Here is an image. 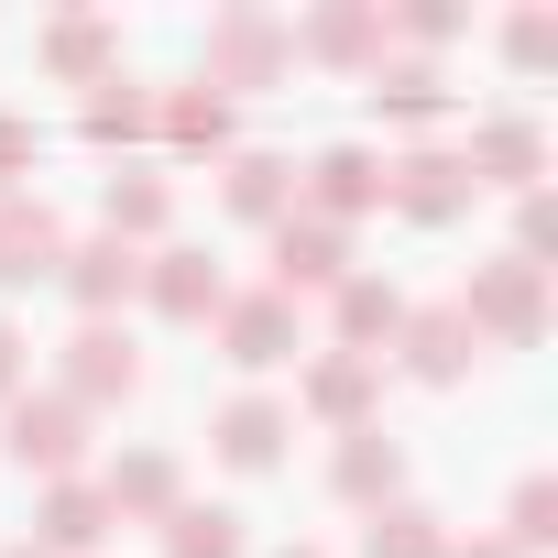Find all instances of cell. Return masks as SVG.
Returning <instances> with one entry per match:
<instances>
[{
	"instance_id": "obj_31",
	"label": "cell",
	"mask_w": 558,
	"mask_h": 558,
	"mask_svg": "<svg viewBox=\"0 0 558 558\" xmlns=\"http://www.w3.org/2000/svg\"><path fill=\"white\" fill-rule=\"evenodd\" d=\"M395 34H405V45H449L460 12H449V0H405V12H384V45H395Z\"/></svg>"
},
{
	"instance_id": "obj_26",
	"label": "cell",
	"mask_w": 558,
	"mask_h": 558,
	"mask_svg": "<svg viewBox=\"0 0 558 558\" xmlns=\"http://www.w3.org/2000/svg\"><path fill=\"white\" fill-rule=\"evenodd\" d=\"M165 558H252V536H241L230 504H175L165 514Z\"/></svg>"
},
{
	"instance_id": "obj_24",
	"label": "cell",
	"mask_w": 558,
	"mask_h": 558,
	"mask_svg": "<svg viewBox=\"0 0 558 558\" xmlns=\"http://www.w3.org/2000/svg\"><path fill=\"white\" fill-rule=\"evenodd\" d=\"M165 219H175V186H165V175H110V186H99V230H110V241L143 252V241H165Z\"/></svg>"
},
{
	"instance_id": "obj_13",
	"label": "cell",
	"mask_w": 558,
	"mask_h": 558,
	"mask_svg": "<svg viewBox=\"0 0 558 558\" xmlns=\"http://www.w3.org/2000/svg\"><path fill=\"white\" fill-rule=\"evenodd\" d=\"M296 208H307V219H329V230H351L362 208H384V154H362V143H329V154L296 175Z\"/></svg>"
},
{
	"instance_id": "obj_19",
	"label": "cell",
	"mask_w": 558,
	"mask_h": 558,
	"mask_svg": "<svg viewBox=\"0 0 558 558\" xmlns=\"http://www.w3.org/2000/svg\"><path fill=\"white\" fill-rule=\"evenodd\" d=\"M99 493H110L121 525H165V514L186 504V471H175V449H121V460L99 471Z\"/></svg>"
},
{
	"instance_id": "obj_27",
	"label": "cell",
	"mask_w": 558,
	"mask_h": 558,
	"mask_svg": "<svg viewBox=\"0 0 558 558\" xmlns=\"http://www.w3.org/2000/svg\"><path fill=\"white\" fill-rule=\"evenodd\" d=\"M362 558H449V525L427 504H384V514H362Z\"/></svg>"
},
{
	"instance_id": "obj_2",
	"label": "cell",
	"mask_w": 558,
	"mask_h": 558,
	"mask_svg": "<svg viewBox=\"0 0 558 558\" xmlns=\"http://www.w3.org/2000/svg\"><path fill=\"white\" fill-rule=\"evenodd\" d=\"M286 66H296V56H286V23H274V12H252V0H241V12H219V23H208V45H197V88H208V99L274 88Z\"/></svg>"
},
{
	"instance_id": "obj_32",
	"label": "cell",
	"mask_w": 558,
	"mask_h": 558,
	"mask_svg": "<svg viewBox=\"0 0 558 558\" xmlns=\"http://www.w3.org/2000/svg\"><path fill=\"white\" fill-rule=\"evenodd\" d=\"M547 241H558V208H547V186H525V208H514V263H547Z\"/></svg>"
},
{
	"instance_id": "obj_17",
	"label": "cell",
	"mask_w": 558,
	"mask_h": 558,
	"mask_svg": "<svg viewBox=\"0 0 558 558\" xmlns=\"http://www.w3.org/2000/svg\"><path fill=\"white\" fill-rule=\"evenodd\" d=\"M34 56H45V77L99 88V77H121V23H99V12H56V23L34 34Z\"/></svg>"
},
{
	"instance_id": "obj_5",
	"label": "cell",
	"mask_w": 558,
	"mask_h": 558,
	"mask_svg": "<svg viewBox=\"0 0 558 558\" xmlns=\"http://www.w3.org/2000/svg\"><path fill=\"white\" fill-rule=\"evenodd\" d=\"M286 56H296V66H340V77H373V66H384V0H329V12L286 23Z\"/></svg>"
},
{
	"instance_id": "obj_34",
	"label": "cell",
	"mask_w": 558,
	"mask_h": 558,
	"mask_svg": "<svg viewBox=\"0 0 558 558\" xmlns=\"http://www.w3.org/2000/svg\"><path fill=\"white\" fill-rule=\"evenodd\" d=\"M23 384H34V340H23V329H12V318H0V405H12V395H23Z\"/></svg>"
},
{
	"instance_id": "obj_25",
	"label": "cell",
	"mask_w": 558,
	"mask_h": 558,
	"mask_svg": "<svg viewBox=\"0 0 558 558\" xmlns=\"http://www.w3.org/2000/svg\"><path fill=\"white\" fill-rule=\"evenodd\" d=\"M154 132H165L175 154H230V99H208V88H175V99H154Z\"/></svg>"
},
{
	"instance_id": "obj_11",
	"label": "cell",
	"mask_w": 558,
	"mask_h": 558,
	"mask_svg": "<svg viewBox=\"0 0 558 558\" xmlns=\"http://www.w3.org/2000/svg\"><path fill=\"white\" fill-rule=\"evenodd\" d=\"M208 329H219V351H230V373H274V362H296V340H307V329H296V307L274 296V286H252V296H230V307H219Z\"/></svg>"
},
{
	"instance_id": "obj_22",
	"label": "cell",
	"mask_w": 558,
	"mask_h": 558,
	"mask_svg": "<svg viewBox=\"0 0 558 558\" xmlns=\"http://www.w3.org/2000/svg\"><path fill=\"white\" fill-rule=\"evenodd\" d=\"M219 208H230V219H252V230L296 219V165H286V154H230V175H219Z\"/></svg>"
},
{
	"instance_id": "obj_29",
	"label": "cell",
	"mask_w": 558,
	"mask_h": 558,
	"mask_svg": "<svg viewBox=\"0 0 558 558\" xmlns=\"http://www.w3.org/2000/svg\"><path fill=\"white\" fill-rule=\"evenodd\" d=\"M547 536H558V493H547V471H525V482H514V504H504V547H514V558H536Z\"/></svg>"
},
{
	"instance_id": "obj_7",
	"label": "cell",
	"mask_w": 558,
	"mask_h": 558,
	"mask_svg": "<svg viewBox=\"0 0 558 558\" xmlns=\"http://www.w3.org/2000/svg\"><path fill=\"white\" fill-rule=\"evenodd\" d=\"M56 263H66V219H56L34 186H12V197H0V296L56 286Z\"/></svg>"
},
{
	"instance_id": "obj_6",
	"label": "cell",
	"mask_w": 558,
	"mask_h": 558,
	"mask_svg": "<svg viewBox=\"0 0 558 558\" xmlns=\"http://www.w3.org/2000/svg\"><path fill=\"white\" fill-rule=\"evenodd\" d=\"M143 307H154L165 329H208V318L230 307V274H219L208 252L165 241V252H143Z\"/></svg>"
},
{
	"instance_id": "obj_36",
	"label": "cell",
	"mask_w": 558,
	"mask_h": 558,
	"mask_svg": "<svg viewBox=\"0 0 558 558\" xmlns=\"http://www.w3.org/2000/svg\"><path fill=\"white\" fill-rule=\"evenodd\" d=\"M274 558H329V547H274Z\"/></svg>"
},
{
	"instance_id": "obj_12",
	"label": "cell",
	"mask_w": 558,
	"mask_h": 558,
	"mask_svg": "<svg viewBox=\"0 0 558 558\" xmlns=\"http://www.w3.org/2000/svg\"><path fill=\"white\" fill-rule=\"evenodd\" d=\"M340 274H351V230H329V219H307V208L274 219V296H286V307H296V296H329Z\"/></svg>"
},
{
	"instance_id": "obj_37",
	"label": "cell",
	"mask_w": 558,
	"mask_h": 558,
	"mask_svg": "<svg viewBox=\"0 0 558 558\" xmlns=\"http://www.w3.org/2000/svg\"><path fill=\"white\" fill-rule=\"evenodd\" d=\"M0 558H45V547H0Z\"/></svg>"
},
{
	"instance_id": "obj_28",
	"label": "cell",
	"mask_w": 558,
	"mask_h": 558,
	"mask_svg": "<svg viewBox=\"0 0 558 558\" xmlns=\"http://www.w3.org/2000/svg\"><path fill=\"white\" fill-rule=\"evenodd\" d=\"M154 132V88L143 77H99L88 88V143H143Z\"/></svg>"
},
{
	"instance_id": "obj_14",
	"label": "cell",
	"mask_w": 558,
	"mask_h": 558,
	"mask_svg": "<svg viewBox=\"0 0 558 558\" xmlns=\"http://www.w3.org/2000/svg\"><path fill=\"white\" fill-rule=\"evenodd\" d=\"M460 165H471V186H536L547 175V132L525 121V110H493V121H471V143H460Z\"/></svg>"
},
{
	"instance_id": "obj_4",
	"label": "cell",
	"mask_w": 558,
	"mask_h": 558,
	"mask_svg": "<svg viewBox=\"0 0 558 558\" xmlns=\"http://www.w3.org/2000/svg\"><path fill=\"white\" fill-rule=\"evenodd\" d=\"M56 395H66L77 416L132 405V395H143V351H132V329H121V318H77V340H66V362H56Z\"/></svg>"
},
{
	"instance_id": "obj_18",
	"label": "cell",
	"mask_w": 558,
	"mask_h": 558,
	"mask_svg": "<svg viewBox=\"0 0 558 558\" xmlns=\"http://www.w3.org/2000/svg\"><path fill=\"white\" fill-rule=\"evenodd\" d=\"M329 493H340V504H362V514L405 504V449H395L384 427H351V438L329 449Z\"/></svg>"
},
{
	"instance_id": "obj_3",
	"label": "cell",
	"mask_w": 558,
	"mask_h": 558,
	"mask_svg": "<svg viewBox=\"0 0 558 558\" xmlns=\"http://www.w3.org/2000/svg\"><path fill=\"white\" fill-rule=\"evenodd\" d=\"M0 460L12 471H45V482H77V460H88V416L66 405V395H12L0 405Z\"/></svg>"
},
{
	"instance_id": "obj_21",
	"label": "cell",
	"mask_w": 558,
	"mask_h": 558,
	"mask_svg": "<svg viewBox=\"0 0 558 558\" xmlns=\"http://www.w3.org/2000/svg\"><path fill=\"white\" fill-rule=\"evenodd\" d=\"M395 351H405V373H416V384H460L482 340L460 329V307H405V329H395Z\"/></svg>"
},
{
	"instance_id": "obj_33",
	"label": "cell",
	"mask_w": 558,
	"mask_h": 558,
	"mask_svg": "<svg viewBox=\"0 0 558 558\" xmlns=\"http://www.w3.org/2000/svg\"><path fill=\"white\" fill-rule=\"evenodd\" d=\"M12 175H34V121L0 110V197H12Z\"/></svg>"
},
{
	"instance_id": "obj_15",
	"label": "cell",
	"mask_w": 558,
	"mask_h": 558,
	"mask_svg": "<svg viewBox=\"0 0 558 558\" xmlns=\"http://www.w3.org/2000/svg\"><path fill=\"white\" fill-rule=\"evenodd\" d=\"M286 438H296L286 395H230V405L208 416V449H219L230 471H274V460H286Z\"/></svg>"
},
{
	"instance_id": "obj_30",
	"label": "cell",
	"mask_w": 558,
	"mask_h": 558,
	"mask_svg": "<svg viewBox=\"0 0 558 558\" xmlns=\"http://www.w3.org/2000/svg\"><path fill=\"white\" fill-rule=\"evenodd\" d=\"M504 56H514L525 77H536V66H558V12H514V23H504Z\"/></svg>"
},
{
	"instance_id": "obj_35",
	"label": "cell",
	"mask_w": 558,
	"mask_h": 558,
	"mask_svg": "<svg viewBox=\"0 0 558 558\" xmlns=\"http://www.w3.org/2000/svg\"><path fill=\"white\" fill-rule=\"evenodd\" d=\"M449 558H514V547H504V536H471V547H449Z\"/></svg>"
},
{
	"instance_id": "obj_9",
	"label": "cell",
	"mask_w": 558,
	"mask_h": 558,
	"mask_svg": "<svg viewBox=\"0 0 558 558\" xmlns=\"http://www.w3.org/2000/svg\"><path fill=\"white\" fill-rule=\"evenodd\" d=\"M373 395H384V362H362V351H318L307 373H296V405L286 416H318V427H373Z\"/></svg>"
},
{
	"instance_id": "obj_8",
	"label": "cell",
	"mask_w": 558,
	"mask_h": 558,
	"mask_svg": "<svg viewBox=\"0 0 558 558\" xmlns=\"http://www.w3.org/2000/svg\"><path fill=\"white\" fill-rule=\"evenodd\" d=\"M471 165L460 154H405V165H384V208L395 219H416V230H449V219H471Z\"/></svg>"
},
{
	"instance_id": "obj_20",
	"label": "cell",
	"mask_w": 558,
	"mask_h": 558,
	"mask_svg": "<svg viewBox=\"0 0 558 558\" xmlns=\"http://www.w3.org/2000/svg\"><path fill=\"white\" fill-rule=\"evenodd\" d=\"M110 525H121V514H110L99 482H45V504H34V547H45V558H88Z\"/></svg>"
},
{
	"instance_id": "obj_23",
	"label": "cell",
	"mask_w": 558,
	"mask_h": 558,
	"mask_svg": "<svg viewBox=\"0 0 558 558\" xmlns=\"http://www.w3.org/2000/svg\"><path fill=\"white\" fill-rule=\"evenodd\" d=\"M373 121H395V132H438V121H449V77H438L427 56L373 66Z\"/></svg>"
},
{
	"instance_id": "obj_1",
	"label": "cell",
	"mask_w": 558,
	"mask_h": 558,
	"mask_svg": "<svg viewBox=\"0 0 558 558\" xmlns=\"http://www.w3.org/2000/svg\"><path fill=\"white\" fill-rule=\"evenodd\" d=\"M460 329L493 340V351H536L547 340V263H471V296H460Z\"/></svg>"
},
{
	"instance_id": "obj_10",
	"label": "cell",
	"mask_w": 558,
	"mask_h": 558,
	"mask_svg": "<svg viewBox=\"0 0 558 558\" xmlns=\"http://www.w3.org/2000/svg\"><path fill=\"white\" fill-rule=\"evenodd\" d=\"M56 286L77 296V318H121V307L143 296V252H132V241H110V230H88V241H66Z\"/></svg>"
},
{
	"instance_id": "obj_16",
	"label": "cell",
	"mask_w": 558,
	"mask_h": 558,
	"mask_svg": "<svg viewBox=\"0 0 558 558\" xmlns=\"http://www.w3.org/2000/svg\"><path fill=\"white\" fill-rule=\"evenodd\" d=\"M405 329V296L384 286V274H340L329 286V351H362V362H384V340Z\"/></svg>"
}]
</instances>
